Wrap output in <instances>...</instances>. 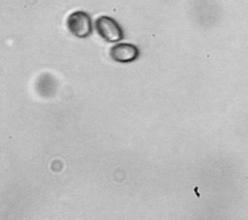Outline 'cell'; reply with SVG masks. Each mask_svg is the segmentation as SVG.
Here are the masks:
<instances>
[{"label": "cell", "instance_id": "1", "mask_svg": "<svg viewBox=\"0 0 248 220\" xmlns=\"http://www.w3.org/2000/svg\"><path fill=\"white\" fill-rule=\"evenodd\" d=\"M66 23L69 31L78 38L84 39L92 34V19L84 11H76L70 14Z\"/></svg>", "mask_w": 248, "mask_h": 220}, {"label": "cell", "instance_id": "2", "mask_svg": "<svg viewBox=\"0 0 248 220\" xmlns=\"http://www.w3.org/2000/svg\"><path fill=\"white\" fill-rule=\"evenodd\" d=\"M98 34L108 43H115L124 38V31L120 24L108 16H101L95 21Z\"/></svg>", "mask_w": 248, "mask_h": 220}, {"label": "cell", "instance_id": "3", "mask_svg": "<svg viewBox=\"0 0 248 220\" xmlns=\"http://www.w3.org/2000/svg\"><path fill=\"white\" fill-rule=\"evenodd\" d=\"M140 53V49L137 46L128 43L116 44L109 49L110 58L119 63L133 62L139 58Z\"/></svg>", "mask_w": 248, "mask_h": 220}]
</instances>
